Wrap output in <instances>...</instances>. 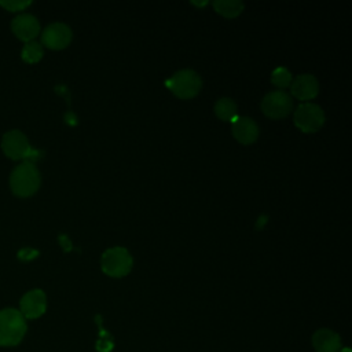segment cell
<instances>
[{
  "label": "cell",
  "instance_id": "7c38bea8",
  "mask_svg": "<svg viewBox=\"0 0 352 352\" xmlns=\"http://www.w3.org/2000/svg\"><path fill=\"white\" fill-rule=\"evenodd\" d=\"M231 131L234 138L242 144H252L258 138V125L249 117H236L232 121Z\"/></svg>",
  "mask_w": 352,
  "mask_h": 352
},
{
  "label": "cell",
  "instance_id": "8fae6325",
  "mask_svg": "<svg viewBox=\"0 0 352 352\" xmlns=\"http://www.w3.org/2000/svg\"><path fill=\"white\" fill-rule=\"evenodd\" d=\"M292 95L300 100L314 99L319 92V82L315 76L304 73L297 76L290 82Z\"/></svg>",
  "mask_w": 352,
  "mask_h": 352
},
{
  "label": "cell",
  "instance_id": "5bb4252c",
  "mask_svg": "<svg viewBox=\"0 0 352 352\" xmlns=\"http://www.w3.org/2000/svg\"><path fill=\"white\" fill-rule=\"evenodd\" d=\"M214 113L223 121H234L238 117V106L230 98H220L214 103Z\"/></svg>",
  "mask_w": 352,
  "mask_h": 352
},
{
  "label": "cell",
  "instance_id": "6da1fadb",
  "mask_svg": "<svg viewBox=\"0 0 352 352\" xmlns=\"http://www.w3.org/2000/svg\"><path fill=\"white\" fill-rule=\"evenodd\" d=\"M26 319L18 309L0 311V346H15L26 334Z\"/></svg>",
  "mask_w": 352,
  "mask_h": 352
},
{
  "label": "cell",
  "instance_id": "8992f818",
  "mask_svg": "<svg viewBox=\"0 0 352 352\" xmlns=\"http://www.w3.org/2000/svg\"><path fill=\"white\" fill-rule=\"evenodd\" d=\"M324 124V113L315 103H301L294 110V125L305 133H314Z\"/></svg>",
  "mask_w": 352,
  "mask_h": 352
},
{
  "label": "cell",
  "instance_id": "30bf717a",
  "mask_svg": "<svg viewBox=\"0 0 352 352\" xmlns=\"http://www.w3.org/2000/svg\"><path fill=\"white\" fill-rule=\"evenodd\" d=\"M11 29L19 40L29 43L40 33V23L37 18L30 14H19L12 19Z\"/></svg>",
  "mask_w": 352,
  "mask_h": 352
},
{
  "label": "cell",
  "instance_id": "ba28073f",
  "mask_svg": "<svg viewBox=\"0 0 352 352\" xmlns=\"http://www.w3.org/2000/svg\"><path fill=\"white\" fill-rule=\"evenodd\" d=\"M72 41V29L62 23L54 22L41 33V44L50 50H62Z\"/></svg>",
  "mask_w": 352,
  "mask_h": 352
},
{
  "label": "cell",
  "instance_id": "52a82bcc",
  "mask_svg": "<svg viewBox=\"0 0 352 352\" xmlns=\"http://www.w3.org/2000/svg\"><path fill=\"white\" fill-rule=\"evenodd\" d=\"M293 110V99L283 89L268 92L261 100V111L274 120L285 118Z\"/></svg>",
  "mask_w": 352,
  "mask_h": 352
},
{
  "label": "cell",
  "instance_id": "7a4b0ae2",
  "mask_svg": "<svg viewBox=\"0 0 352 352\" xmlns=\"http://www.w3.org/2000/svg\"><path fill=\"white\" fill-rule=\"evenodd\" d=\"M40 172L33 162L23 161L16 165L10 176V187L18 197L26 198L33 195L40 187Z\"/></svg>",
  "mask_w": 352,
  "mask_h": 352
},
{
  "label": "cell",
  "instance_id": "5b68a950",
  "mask_svg": "<svg viewBox=\"0 0 352 352\" xmlns=\"http://www.w3.org/2000/svg\"><path fill=\"white\" fill-rule=\"evenodd\" d=\"M1 148L4 154L11 160H25L30 162V158H37L33 154L37 151L32 150L28 138L18 129L8 131L3 135L1 139Z\"/></svg>",
  "mask_w": 352,
  "mask_h": 352
},
{
  "label": "cell",
  "instance_id": "e0dca14e",
  "mask_svg": "<svg viewBox=\"0 0 352 352\" xmlns=\"http://www.w3.org/2000/svg\"><path fill=\"white\" fill-rule=\"evenodd\" d=\"M293 80L292 73L286 67H276L271 74V82L278 88H286Z\"/></svg>",
  "mask_w": 352,
  "mask_h": 352
},
{
  "label": "cell",
  "instance_id": "ac0fdd59",
  "mask_svg": "<svg viewBox=\"0 0 352 352\" xmlns=\"http://www.w3.org/2000/svg\"><path fill=\"white\" fill-rule=\"evenodd\" d=\"M114 346V342H113V338L109 333H106L104 330L100 331V336L96 341V351L99 352H110Z\"/></svg>",
  "mask_w": 352,
  "mask_h": 352
},
{
  "label": "cell",
  "instance_id": "9a60e30c",
  "mask_svg": "<svg viewBox=\"0 0 352 352\" xmlns=\"http://www.w3.org/2000/svg\"><path fill=\"white\" fill-rule=\"evenodd\" d=\"M214 10L226 18H234L243 11V3L239 0H214Z\"/></svg>",
  "mask_w": 352,
  "mask_h": 352
},
{
  "label": "cell",
  "instance_id": "3957f363",
  "mask_svg": "<svg viewBox=\"0 0 352 352\" xmlns=\"http://www.w3.org/2000/svg\"><path fill=\"white\" fill-rule=\"evenodd\" d=\"M133 258L131 253L121 246H114L102 254L100 267L102 271L111 278H122L132 270Z\"/></svg>",
  "mask_w": 352,
  "mask_h": 352
},
{
  "label": "cell",
  "instance_id": "277c9868",
  "mask_svg": "<svg viewBox=\"0 0 352 352\" xmlns=\"http://www.w3.org/2000/svg\"><path fill=\"white\" fill-rule=\"evenodd\" d=\"M165 85L177 98L191 99L201 91L202 81L197 72L191 69H183L176 72L172 77H169L165 81Z\"/></svg>",
  "mask_w": 352,
  "mask_h": 352
},
{
  "label": "cell",
  "instance_id": "d6986e66",
  "mask_svg": "<svg viewBox=\"0 0 352 352\" xmlns=\"http://www.w3.org/2000/svg\"><path fill=\"white\" fill-rule=\"evenodd\" d=\"M0 6L4 7L8 11H22L28 6H30V1H0Z\"/></svg>",
  "mask_w": 352,
  "mask_h": 352
},
{
  "label": "cell",
  "instance_id": "44dd1931",
  "mask_svg": "<svg viewBox=\"0 0 352 352\" xmlns=\"http://www.w3.org/2000/svg\"><path fill=\"white\" fill-rule=\"evenodd\" d=\"M340 352H351V349L349 348H341Z\"/></svg>",
  "mask_w": 352,
  "mask_h": 352
},
{
  "label": "cell",
  "instance_id": "2e32d148",
  "mask_svg": "<svg viewBox=\"0 0 352 352\" xmlns=\"http://www.w3.org/2000/svg\"><path fill=\"white\" fill-rule=\"evenodd\" d=\"M21 55L26 63H36L43 58V45L37 41H29L23 45Z\"/></svg>",
  "mask_w": 352,
  "mask_h": 352
},
{
  "label": "cell",
  "instance_id": "9c48e42d",
  "mask_svg": "<svg viewBox=\"0 0 352 352\" xmlns=\"http://www.w3.org/2000/svg\"><path fill=\"white\" fill-rule=\"evenodd\" d=\"M19 312L25 319H37L47 309L45 293L40 289H33L23 294L19 302Z\"/></svg>",
  "mask_w": 352,
  "mask_h": 352
},
{
  "label": "cell",
  "instance_id": "ffe728a7",
  "mask_svg": "<svg viewBox=\"0 0 352 352\" xmlns=\"http://www.w3.org/2000/svg\"><path fill=\"white\" fill-rule=\"evenodd\" d=\"M36 256H37V252L33 250V249H22L18 253V257L22 258V260H30V258H33Z\"/></svg>",
  "mask_w": 352,
  "mask_h": 352
},
{
  "label": "cell",
  "instance_id": "4fadbf2b",
  "mask_svg": "<svg viewBox=\"0 0 352 352\" xmlns=\"http://www.w3.org/2000/svg\"><path fill=\"white\" fill-rule=\"evenodd\" d=\"M312 345L316 352H340L341 338L330 329H319L312 336Z\"/></svg>",
  "mask_w": 352,
  "mask_h": 352
}]
</instances>
